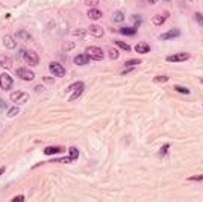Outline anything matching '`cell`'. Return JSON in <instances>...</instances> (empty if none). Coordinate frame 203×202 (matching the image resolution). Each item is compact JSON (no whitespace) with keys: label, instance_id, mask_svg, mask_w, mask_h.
<instances>
[{"label":"cell","instance_id":"1","mask_svg":"<svg viewBox=\"0 0 203 202\" xmlns=\"http://www.w3.org/2000/svg\"><path fill=\"white\" fill-rule=\"evenodd\" d=\"M85 55H88L89 59H96V61L103 59V50H102L100 47H97V46H89V47H86Z\"/></svg>","mask_w":203,"mask_h":202},{"label":"cell","instance_id":"2","mask_svg":"<svg viewBox=\"0 0 203 202\" xmlns=\"http://www.w3.org/2000/svg\"><path fill=\"white\" fill-rule=\"evenodd\" d=\"M17 76L20 79H23V81H33L35 73L30 72L29 69H23V67H20V69H17Z\"/></svg>","mask_w":203,"mask_h":202},{"label":"cell","instance_id":"3","mask_svg":"<svg viewBox=\"0 0 203 202\" xmlns=\"http://www.w3.org/2000/svg\"><path fill=\"white\" fill-rule=\"evenodd\" d=\"M11 100L12 102H17V103H26L28 99H29V94L28 93H23V91H14L11 93Z\"/></svg>","mask_w":203,"mask_h":202},{"label":"cell","instance_id":"4","mask_svg":"<svg viewBox=\"0 0 203 202\" xmlns=\"http://www.w3.org/2000/svg\"><path fill=\"white\" fill-rule=\"evenodd\" d=\"M49 69H50V72H52L55 76H58V78L65 76V69H64L61 64H58V62H50Z\"/></svg>","mask_w":203,"mask_h":202},{"label":"cell","instance_id":"5","mask_svg":"<svg viewBox=\"0 0 203 202\" xmlns=\"http://www.w3.org/2000/svg\"><path fill=\"white\" fill-rule=\"evenodd\" d=\"M23 58H25V61H26L29 65H38V61H39V58H38V55H36L33 50H26Z\"/></svg>","mask_w":203,"mask_h":202},{"label":"cell","instance_id":"6","mask_svg":"<svg viewBox=\"0 0 203 202\" xmlns=\"http://www.w3.org/2000/svg\"><path fill=\"white\" fill-rule=\"evenodd\" d=\"M190 58H191L190 53H176V55L167 56V61L168 62H184V61H188Z\"/></svg>","mask_w":203,"mask_h":202},{"label":"cell","instance_id":"7","mask_svg":"<svg viewBox=\"0 0 203 202\" xmlns=\"http://www.w3.org/2000/svg\"><path fill=\"white\" fill-rule=\"evenodd\" d=\"M0 87H2L3 90H11V87H12V78L8 73H3L2 76H0Z\"/></svg>","mask_w":203,"mask_h":202},{"label":"cell","instance_id":"8","mask_svg":"<svg viewBox=\"0 0 203 202\" xmlns=\"http://www.w3.org/2000/svg\"><path fill=\"white\" fill-rule=\"evenodd\" d=\"M88 32L91 34L93 37H96V38H102L103 34H105V31H103L102 26H99V25H91V26L88 28Z\"/></svg>","mask_w":203,"mask_h":202},{"label":"cell","instance_id":"9","mask_svg":"<svg viewBox=\"0 0 203 202\" xmlns=\"http://www.w3.org/2000/svg\"><path fill=\"white\" fill-rule=\"evenodd\" d=\"M179 35H180V31H179V29H171V31H168V32H165V34H161L159 38H161V40H173V38H177Z\"/></svg>","mask_w":203,"mask_h":202},{"label":"cell","instance_id":"10","mask_svg":"<svg viewBox=\"0 0 203 202\" xmlns=\"http://www.w3.org/2000/svg\"><path fill=\"white\" fill-rule=\"evenodd\" d=\"M86 15H88V18H91V20H99L103 15V12L99 11V9H96V8H89V11L86 12Z\"/></svg>","mask_w":203,"mask_h":202},{"label":"cell","instance_id":"11","mask_svg":"<svg viewBox=\"0 0 203 202\" xmlns=\"http://www.w3.org/2000/svg\"><path fill=\"white\" fill-rule=\"evenodd\" d=\"M3 44H5L6 49H15V46H17L14 37H11V35H6V37L3 38Z\"/></svg>","mask_w":203,"mask_h":202},{"label":"cell","instance_id":"12","mask_svg":"<svg viewBox=\"0 0 203 202\" xmlns=\"http://www.w3.org/2000/svg\"><path fill=\"white\" fill-rule=\"evenodd\" d=\"M135 50L138 53H149L150 52V46L147 43H138L137 46H135Z\"/></svg>","mask_w":203,"mask_h":202},{"label":"cell","instance_id":"13","mask_svg":"<svg viewBox=\"0 0 203 202\" xmlns=\"http://www.w3.org/2000/svg\"><path fill=\"white\" fill-rule=\"evenodd\" d=\"M0 65L3 67V69H11L12 67V61L9 56H5V55H0Z\"/></svg>","mask_w":203,"mask_h":202},{"label":"cell","instance_id":"14","mask_svg":"<svg viewBox=\"0 0 203 202\" xmlns=\"http://www.w3.org/2000/svg\"><path fill=\"white\" fill-rule=\"evenodd\" d=\"M88 61H89L88 55H76L74 56V64H77V65H85Z\"/></svg>","mask_w":203,"mask_h":202},{"label":"cell","instance_id":"15","mask_svg":"<svg viewBox=\"0 0 203 202\" xmlns=\"http://www.w3.org/2000/svg\"><path fill=\"white\" fill-rule=\"evenodd\" d=\"M165 18H167V15H155L152 18V21H153L155 26H161V25L165 23Z\"/></svg>","mask_w":203,"mask_h":202},{"label":"cell","instance_id":"16","mask_svg":"<svg viewBox=\"0 0 203 202\" xmlns=\"http://www.w3.org/2000/svg\"><path fill=\"white\" fill-rule=\"evenodd\" d=\"M120 34H123V35H130V37H133L135 34H137V29H135V28H121V29H120Z\"/></svg>","mask_w":203,"mask_h":202},{"label":"cell","instance_id":"17","mask_svg":"<svg viewBox=\"0 0 203 202\" xmlns=\"http://www.w3.org/2000/svg\"><path fill=\"white\" fill-rule=\"evenodd\" d=\"M15 37H17V38H20V40H23V41H26V40H29V38H30V35H29L26 31H18Z\"/></svg>","mask_w":203,"mask_h":202},{"label":"cell","instance_id":"18","mask_svg":"<svg viewBox=\"0 0 203 202\" xmlns=\"http://www.w3.org/2000/svg\"><path fill=\"white\" fill-rule=\"evenodd\" d=\"M61 150V147H46L44 149V153L46 155H53V153H58Z\"/></svg>","mask_w":203,"mask_h":202},{"label":"cell","instance_id":"19","mask_svg":"<svg viewBox=\"0 0 203 202\" xmlns=\"http://www.w3.org/2000/svg\"><path fill=\"white\" fill-rule=\"evenodd\" d=\"M168 81V76H155L153 78V82L155 84H164Z\"/></svg>","mask_w":203,"mask_h":202},{"label":"cell","instance_id":"20","mask_svg":"<svg viewBox=\"0 0 203 202\" xmlns=\"http://www.w3.org/2000/svg\"><path fill=\"white\" fill-rule=\"evenodd\" d=\"M20 113V108L18 106H12V108H9V111H8V117H14V116H17Z\"/></svg>","mask_w":203,"mask_h":202},{"label":"cell","instance_id":"21","mask_svg":"<svg viewBox=\"0 0 203 202\" xmlns=\"http://www.w3.org/2000/svg\"><path fill=\"white\" fill-rule=\"evenodd\" d=\"M112 18H114V21L120 23V21H123V20H124V14L118 11V12H115V14H114V17H112Z\"/></svg>","mask_w":203,"mask_h":202},{"label":"cell","instance_id":"22","mask_svg":"<svg viewBox=\"0 0 203 202\" xmlns=\"http://www.w3.org/2000/svg\"><path fill=\"white\" fill-rule=\"evenodd\" d=\"M77 156H79V150L76 147H70V158L71 160H77Z\"/></svg>","mask_w":203,"mask_h":202},{"label":"cell","instance_id":"23","mask_svg":"<svg viewBox=\"0 0 203 202\" xmlns=\"http://www.w3.org/2000/svg\"><path fill=\"white\" fill-rule=\"evenodd\" d=\"M194 20L197 21L200 26H203V15H202L200 12H196V14H194Z\"/></svg>","mask_w":203,"mask_h":202},{"label":"cell","instance_id":"24","mask_svg":"<svg viewBox=\"0 0 203 202\" xmlns=\"http://www.w3.org/2000/svg\"><path fill=\"white\" fill-rule=\"evenodd\" d=\"M174 90H176V91H179V93H182V94H190V90H188V88H184V87L176 85V87H174Z\"/></svg>","mask_w":203,"mask_h":202},{"label":"cell","instance_id":"25","mask_svg":"<svg viewBox=\"0 0 203 202\" xmlns=\"http://www.w3.org/2000/svg\"><path fill=\"white\" fill-rule=\"evenodd\" d=\"M115 44H117V46H118V47H121V49H124L126 52H127V50H130V46H129V44H127V43H123V41H117Z\"/></svg>","mask_w":203,"mask_h":202},{"label":"cell","instance_id":"26","mask_svg":"<svg viewBox=\"0 0 203 202\" xmlns=\"http://www.w3.org/2000/svg\"><path fill=\"white\" fill-rule=\"evenodd\" d=\"M83 87V82H76V84H71L68 87V91H73V90H77V88H82Z\"/></svg>","mask_w":203,"mask_h":202},{"label":"cell","instance_id":"27","mask_svg":"<svg viewBox=\"0 0 203 202\" xmlns=\"http://www.w3.org/2000/svg\"><path fill=\"white\" fill-rule=\"evenodd\" d=\"M109 58L111 59H117L118 58V50L117 49H109Z\"/></svg>","mask_w":203,"mask_h":202},{"label":"cell","instance_id":"28","mask_svg":"<svg viewBox=\"0 0 203 202\" xmlns=\"http://www.w3.org/2000/svg\"><path fill=\"white\" fill-rule=\"evenodd\" d=\"M168 149H170V144H164V146L161 147V150H159V155H161V156H165L167 152H168Z\"/></svg>","mask_w":203,"mask_h":202},{"label":"cell","instance_id":"29","mask_svg":"<svg viewBox=\"0 0 203 202\" xmlns=\"http://www.w3.org/2000/svg\"><path fill=\"white\" fill-rule=\"evenodd\" d=\"M82 90H83V87H82V88H77L76 91H74V94H73L71 97H68V99H70V100H74V99H77V97L80 96V93H82Z\"/></svg>","mask_w":203,"mask_h":202},{"label":"cell","instance_id":"30","mask_svg":"<svg viewBox=\"0 0 203 202\" xmlns=\"http://www.w3.org/2000/svg\"><path fill=\"white\" fill-rule=\"evenodd\" d=\"M99 2H100V0H85V5L91 8V6H96Z\"/></svg>","mask_w":203,"mask_h":202},{"label":"cell","instance_id":"31","mask_svg":"<svg viewBox=\"0 0 203 202\" xmlns=\"http://www.w3.org/2000/svg\"><path fill=\"white\" fill-rule=\"evenodd\" d=\"M188 181H203V175H196V176H190Z\"/></svg>","mask_w":203,"mask_h":202},{"label":"cell","instance_id":"32","mask_svg":"<svg viewBox=\"0 0 203 202\" xmlns=\"http://www.w3.org/2000/svg\"><path fill=\"white\" fill-rule=\"evenodd\" d=\"M140 62H141L140 59H129V61H126V65H137Z\"/></svg>","mask_w":203,"mask_h":202},{"label":"cell","instance_id":"33","mask_svg":"<svg viewBox=\"0 0 203 202\" xmlns=\"http://www.w3.org/2000/svg\"><path fill=\"white\" fill-rule=\"evenodd\" d=\"M74 47V43H65L64 44V50H71Z\"/></svg>","mask_w":203,"mask_h":202},{"label":"cell","instance_id":"34","mask_svg":"<svg viewBox=\"0 0 203 202\" xmlns=\"http://www.w3.org/2000/svg\"><path fill=\"white\" fill-rule=\"evenodd\" d=\"M8 108V105H6V102L3 100V99H0V109H2V111H5Z\"/></svg>","mask_w":203,"mask_h":202},{"label":"cell","instance_id":"35","mask_svg":"<svg viewBox=\"0 0 203 202\" xmlns=\"http://www.w3.org/2000/svg\"><path fill=\"white\" fill-rule=\"evenodd\" d=\"M73 34H74V35H79L80 38H83V35H85V31H82V29H79V31H74Z\"/></svg>","mask_w":203,"mask_h":202},{"label":"cell","instance_id":"36","mask_svg":"<svg viewBox=\"0 0 203 202\" xmlns=\"http://www.w3.org/2000/svg\"><path fill=\"white\" fill-rule=\"evenodd\" d=\"M132 20L135 21V23H141V21H143V18H141L140 15H133V17H132Z\"/></svg>","mask_w":203,"mask_h":202},{"label":"cell","instance_id":"37","mask_svg":"<svg viewBox=\"0 0 203 202\" xmlns=\"http://www.w3.org/2000/svg\"><path fill=\"white\" fill-rule=\"evenodd\" d=\"M23 201H25V196H17L12 199V202H23Z\"/></svg>","mask_w":203,"mask_h":202},{"label":"cell","instance_id":"38","mask_svg":"<svg viewBox=\"0 0 203 202\" xmlns=\"http://www.w3.org/2000/svg\"><path fill=\"white\" fill-rule=\"evenodd\" d=\"M42 81L46 82V84H53V78H44Z\"/></svg>","mask_w":203,"mask_h":202},{"label":"cell","instance_id":"39","mask_svg":"<svg viewBox=\"0 0 203 202\" xmlns=\"http://www.w3.org/2000/svg\"><path fill=\"white\" fill-rule=\"evenodd\" d=\"M130 72H133V69H126V70L123 72V75H126V73H130Z\"/></svg>","mask_w":203,"mask_h":202},{"label":"cell","instance_id":"40","mask_svg":"<svg viewBox=\"0 0 203 202\" xmlns=\"http://www.w3.org/2000/svg\"><path fill=\"white\" fill-rule=\"evenodd\" d=\"M147 2H149V3H150V5H155V3H156V2H158V0H147Z\"/></svg>","mask_w":203,"mask_h":202},{"label":"cell","instance_id":"41","mask_svg":"<svg viewBox=\"0 0 203 202\" xmlns=\"http://www.w3.org/2000/svg\"><path fill=\"white\" fill-rule=\"evenodd\" d=\"M2 173H5V167H2V169H0V175H2Z\"/></svg>","mask_w":203,"mask_h":202},{"label":"cell","instance_id":"42","mask_svg":"<svg viewBox=\"0 0 203 202\" xmlns=\"http://www.w3.org/2000/svg\"><path fill=\"white\" fill-rule=\"evenodd\" d=\"M200 82H202V84H203V79H202V81H200Z\"/></svg>","mask_w":203,"mask_h":202},{"label":"cell","instance_id":"43","mask_svg":"<svg viewBox=\"0 0 203 202\" xmlns=\"http://www.w3.org/2000/svg\"><path fill=\"white\" fill-rule=\"evenodd\" d=\"M165 2H170V0H165Z\"/></svg>","mask_w":203,"mask_h":202},{"label":"cell","instance_id":"44","mask_svg":"<svg viewBox=\"0 0 203 202\" xmlns=\"http://www.w3.org/2000/svg\"><path fill=\"white\" fill-rule=\"evenodd\" d=\"M190 2H193V0H190Z\"/></svg>","mask_w":203,"mask_h":202}]
</instances>
